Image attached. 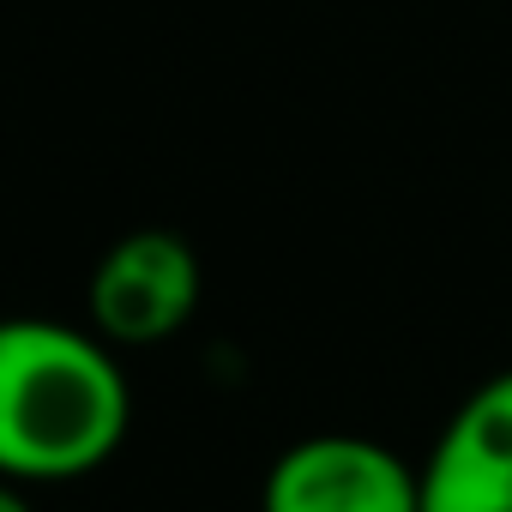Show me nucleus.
Returning <instances> with one entry per match:
<instances>
[{"mask_svg":"<svg viewBox=\"0 0 512 512\" xmlns=\"http://www.w3.org/2000/svg\"><path fill=\"white\" fill-rule=\"evenodd\" d=\"M133 428L121 350L67 320H0V476L73 482Z\"/></svg>","mask_w":512,"mask_h":512,"instance_id":"nucleus-1","label":"nucleus"},{"mask_svg":"<svg viewBox=\"0 0 512 512\" xmlns=\"http://www.w3.org/2000/svg\"><path fill=\"white\" fill-rule=\"evenodd\" d=\"M205 272L199 253L175 235V229H127L121 241H109V253L91 272V332L115 350H151L169 344L193 308H199Z\"/></svg>","mask_w":512,"mask_h":512,"instance_id":"nucleus-2","label":"nucleus"},{"mask_svg":"<svg viewBox=\"0 0 512 512\" xmlns=\"http://www.w3.org/2000/svg\"><path fill=\"white\" fill-rule=\"evenodd\" d=\"M260 512H422V470L368 434H308L272 458Z\"/></svg>","mask_w":512,"mask_h":512,"instance_id":"nucleus-3","label":"nucleus"},{"mask_svg":"<svg viewBox=\"0 0 512 512\" xmlns=\"http://www.w3.org/2000/svg\"><path fill=\"white\" fill-rule=\"evenodd\" d=\"M416 470L422 512H512V368L470 386Z\"/></svg>","mask_w":512,"mask_h":512,"instance_id":"nucleus-4","label":"nucleus"},{"mask_svg":"<svg viewBox=\"0 0 512 512\" xmlns=\"http://www.w3.org/2000/svg\"><path fill=\"white\" fill-rule=\"evenodd\" d=\"M0 512H37L31 494H25V482H7V476H0Z\"/></svg>","mask_w":512,"mask_h":512,"instance_id":"nucleus-5","label":"nucleus"}]
</instances>
